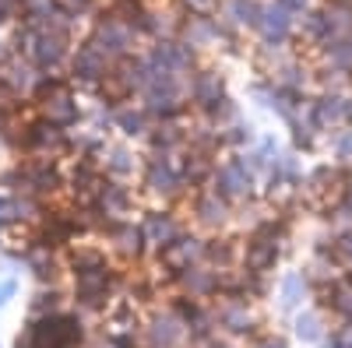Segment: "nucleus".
Segmentation results:
<instances>
[{"label": "nucleus", "instance_id": "obj_8", "mask_svg": "<svg viewBox=\"0 0 352 348\" xmlns=\"http://www.w3.org/2000/svg\"><path fill=\"white\" fill-rule=\"evenodd\" d=\"M219 32H222V28H219L215 21H208V18H190V25H187V43H190V46H204V43L219 39Z\"/></svg>", "mask_w": 352, "mask_h": 348}, {"label": "nucleus", "instance_id": "obj_21", "mask_svg": "<svg viewBox=\"0 0 352 348\" xmlns=\"http://www.w3.org/2000/svg\"><path fill=\"white\" fill-rule=\"evenodd\" d=\"M187 4H190L194 11H212V8L219 4V0H187Z\"/></svg>", "mask_w": 352, "mask_h": 348}, {"label": "nucleus", "instance_id": "obj_16", "mask_svg": "<svg viewBox=\"0 0 352 348\" xmlns=\"http://www.w3.org/2000/svg\"><path fill=\"white\" fill-rule=\"evenodd\" d=\"M335 257H338V264L352 268V232H345V236H338V243H335Z\"/></svg>", "mask_w": 352, "mask_h": 348}, {"label": "nucleus", "instance_id": "obj_3", "mask_svg": "<svg viewBox=\"0 0 352 348\" xmlns=\"http://www.w3.org/2000/svg\"><path fill=\"white\" fill-rule=\"evenodd\" d=\"M345 120H349V99L328 95L314 106V124L317 127H342Z\"/></svg>", "mask_w": 352, "mask_h": 348}, {"label": "nucleus", "instance_id": "obj_19", "mask_svg": "<svg viewBox=\"0 0 352 348\" xmlns=\"http://www.w3.org/2000/svg\"><path fill=\"white\" fill-rule=\"evenodd\" d=\"M141 240H144V236H141L138 229H124V232H120V246H124V250H138Z\"/></svg>", "mask_w": 352, "mask_h": 348}, {"label": "nucleus", "instance_id": "obj_4", "mask_svg": "<svg viewBox=\"0 0 352 348\" xmlns=\"http://www.w3.org/2000/svg\"><path fill=\"white\" fill-rule=\"evenodd\" d=\"M148 187L155 194H173L176 187H180V172H176V165L169 159H152V165H148Z\"/></svg>", "mask_w": 352, "mask_h": 348}, {"label": "nucleus", "instance_id": "obj_15", "mask_svg": "<svg viewBox=\"0 0 352 348\" xmlns=\"http://www.w3.org/2000/svg\"><path fill=\"white\" fill-rule=\"evenodd\" d=\"M222 324H226L229 331H247V324H250V313L232 306V310H226V313H222Z\"/></svg>", "mask_w": 352, "mask_h": 348}, {"label": "nucleus", "instance_id": "obj_5", "mask_svg": "<svg viewBox=\"0 0 352 348\" xmlns=\"http://www.w3.org/2000/svg\"><path fill=\"white\" fill-rule=\"evenodd\" d=\"M190 95H194L201 106L226 102V99H222V78H219V74H212V71L197 74V78H194V84H190Z\"/></svg>", "mask_w": 352, "mask_h": 348}, {"label": "nucleus", "instance_id": "obj_10", "mask_svg": "<svg viewBox=\"0 0 352 348\" xmlns=\"http://www.w3.org/2000/svg\"><path fill=\"white\" fill-rule=\"evenodd\" d=\"M197 215H201V222H208V225H222L226 215H229V208H226V200L219 194H212V197H204L201 205H197Z\"/></svg>", "mask_w": 352, "mask_h": 348}, {"label": "nucleus", "instance_id": "obj_12", "mask_svg": "<svg viewBox=\"0 0 352 348\" xmlns=\"http://www.w3.org/2000/svg\"><path fill=\"white\" fill-rule=\"evenodd\" d=\"M184 281H187V288H190L194 296H204V292H212V288H215V278L204 271V268H190Z\"/></svg>", "mask_w": 352, "mask_h": 348}, {"label": "nucleus", "instance_id": "obj_22", "mask_svg": "<svg viewBox=\"0 0 352 348\" xmlns=\"http://www.w3.org/2000/svg\"><path fill=\"white\" fill-rule=\"evenodd\" d=\"M14 4H18V0H0V14H8Z\"/></svg>", "mask_w": 352, "mask_h": 348}, {"label": "nucleus", "instance_id": "obj_6", "mask_svg": "<svg viewBox=\"0 0 352 348\" xmlns=\"http://www.w3.org/2000/svg\"><path fill=\"white\" fill-rule=\"evenodd\" d=\"M102 71H106V53H102V49H96V46L78 49V56H74V74H81V78H99Z\"/></svg>", "mask_w": 352, "mask_h": 348}, {"label": "nucleus", "instance_id": "obj_7", "mask_svg": "<svg viewBox=\"0 0 352 348\" xmlns=\"http://www.w3.org/2000/svg\"><path fill=\"white\" fill-rule=\"evenodd\" d=\"M261 4L257 0H229V18L236 21V25H250V28H257V21H261Z\"/></svg>", "mask_w": 352, "mask_h": 348}, {"label": "nucleus", "instance_id": "obj_2", "mask_svg": "<svg viewBox=\"0 0 352 348\" xmlns=\"http://www.w3.org/2000/svg\"><path fill=\"white\" fill-rule=\"evenodd\" d=\"M250 183H254V172H250L247 162H240V159L222 162L219 172H215V187H219L222 197H243V194L250 190Z\"/></svg>", "mask_w": 352, "mask_h": 348}, {"label": "nucleus", "instance_id": "obj_17", "mask_svg": "<svg viewBox=\"0 0 352 348\" xmlns=\"http://www.w3.org/2000/svg\"><path fill=\"white\" fill-rule=\"evenodd\" d=\"M120 127H124L127 134H141V130H144V116H141V113L124 109V113H120Z\"/></svg>", "mask_w": 352, "mask_h": 348}, {"label": "nucleus", "instance_id": "obj_14", "mask_svg": "<svg viewBox=\"0 0 352 348\" xmlns=\"http://www.w3.org/2000/svg\"><path fill=\"white\" fill-rule=\"evenodd\" d=\"M303 288H307V281H303L300 275H289V278L282 281V296H285V303H289V306H292V303H300Z\"/></svg>", "mask_w": 352, "mask_h": 348}, {"label": "nucleus", "instance_id": "obj_20", "mask_svg": "<svg viewBox=\"0 0 352 348\" xmlns=\"http://www.w3.org/2000/svg\"><path fill=\"white\" fill-rule=\"evenodd\" d=\"M278 4H282L289 14H303V11L310 8V0H278Z\"/></svg>", "mask_w": 352, "mask_h": 348}, {"label": "nucleus", "instance_id": "obj_24", "mask_svg": "<svg viewBox=\"0 0 352 348\" xmlns=\"http://www.w3.org/2000/svg\"><path fill=\"white\" fill-rule=\"evenodd\" d=\"M345 208H352V187H349V194H345Z\"/></svg>", "mask_w": 352, "mask_h": 348}, {"label": "nucleus", "instance_id": "obj_18", "mask_svg": "<svg viewBox=\"0 0 352 348\" xmlns=\"http://www.w3.org/2000/svg\"><path fill=\"white\" fill-rule=\"evenodd\" d=\"M335 155L345 159V162L352 159V130H342V134L335 137Z\"/></svg>", "mask_w": 352, "mask_h": 348}, {"label": "nucleus", "instance_id": "obj_11", "mask_svg": "<svg viewBox=\"0 0 352 348\" xmlns=\"http://www.w3.org/2000/svg\"><path fill=\"white\" fill-rule=\"evenodd\" d=\"M152 341H155V348H176V345H180V324H176V321L155 324L152 327Z\"/></svg>", "mask_w": 352, "mask_h": 348}, {"label": "nucleus", "instance_id": "obj_13", "mask_svg": "<svg viewBox=\"0 0 352 348\" xmlns=\"http://www.w3.org/2000/svg\"><path fill=\"white\" fill-rule=\"evenodd\" d=\"M296 334H300L303 341H317V338H320V327H317V316H314V313H300V316H296Z\"/></svg>", "mask_w": 352, "mask_h": 348}, {"label": "nucleus", "instance_id": "obj_9", "mask_svg": "<svg viewBox=\"0 0 352 348\" xmlns=\"http://www.w3.org/2000/svg\"><path fill=\"white\" fill-rule=\"evenodd\" d=\"M148 236H152L159 246H173L180 232H176L173 218H166V215H152V218H148Z\"/></svg>", "mask_w": 352, "mask_h": 348}, {"label": "nucleus", "instance_id": "obj_23", "mask_svg": "<svg viewBox=\"0 0 352 348\" xmlns=\"http://www.w3.org/2000/svg\"><path fill=\"white\" fill-rule=\"evenodd\" d=\"M261 348H285V345H282V341H264Z\"/></svg>", "mask_w": 352, "mask_h": 348}, {"label": "nucleus", "instance_id": "obj_1", "mask_svg": "<svg viewBox=\"0 0 352 348\" xmlns=\"http://www.w3.org/2000/svg\"><path fill=\"white\" fill-rule=\"evenodd\" d=\"M257 32H261V39L268 43V46H282V43L292 36V14L275 0V4H268V8L261 11Z\"/></svg>", "mask_w": 352, "mask_h": 348}]
</instances>
